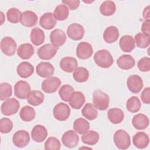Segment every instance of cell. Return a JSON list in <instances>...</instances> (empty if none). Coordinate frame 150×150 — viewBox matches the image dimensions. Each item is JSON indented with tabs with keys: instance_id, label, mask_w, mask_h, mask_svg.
I'll return each instance as SVG.
<instances>
[{
	"instance_id": "6da1fadb",
	"label": "cell",
	"mask_w": 150,
	"mask_h": 150,
	"mask_svg": "<svg viewBox=\"0 0 150 150\" xmlns=\"http://www.w3.org/2000/svg\"><path fill=\"white\" fill-rule=\"evenodd\" d=\"M94 60L98 66L104 69L110 67L114 63L111 53L106 49L97 51L94 55Z\"/></svg>"
},
{
	"instance_id": "7a4b0ae2",
	"label": "cell",
	"mask_w": 150,
	"mask_h": 150,
	"mask_svg": "<svg viewBox=\"0 0 150 150\" xmlns=\"http://www.w3.org/2000/svg\"><path fill=\"white\" fill-rule=\"evenodd\" d=\"M110 98L105 93L97 90L93 94V103L95 108L100 111L107 109L109 106Z\"/></svg>"
},
{
	"instance_id": "3957f363",
	"label": "cell",
	"mask_w": 150,
	"mask_h": 150,
	"mask_svg": "<svg viewBox=\"0 0 150 150\" xmlns=\"http://www.w3.org/2000/svg\"><path fill=\"white\" fill-rule=\"evenodd\" d=\"M113 140L115 146L120 149H127L131 145L130 136L124 129H118L115 131Z\"/></svg>"
},
{
	"instance_id": "277c9868",
	"label": "cell",
	"mask_w": 150,
	"mask_h": 150,
	"mask_svg": "<svg viewBox=\"0 0 150 150\" xmlns=\"http://www.w3.org/2000/svg\"><path fill=\"white\" fill-rule=\"evenodd\" d=\"M20 107L19 101L14 98H8L1 105V111L2 114L10 116L16 114Z\"/></svg>"
},
{
	"instance_id": "5b68a950",
	"label": "cell",
	"mask_w": 150,
	"mask_h": 150,
	"mask_svg": "<svg viewBox=\"0 0 150 150\" xmlns=\"http://www.w3.org/2000/svg\"><path fill=\"white\" fill-rule=\"evenodd\" d=\"M70 108L64 103H59L53 108V113L55 119L60 121H64L68 119L70 115Z\"/></svg>"
},
{
	"instance_id": "8992f818",
	"label": "cell",
	"mask_w": 150,
	"mask_h": 150,
	"mask_svg": "<svg viewBox=\"0 0 150 150\" xmlns=\"http://www.w3.org/2000/svg\"><path fill=\"white\" fill-rule=\"evenodd\" d=\"M61 80L55 76H51L45 79L42 83L41 88L46 93H53L56 92L61 85Z\"/></svg>"
},
{
	"instance_id": "52a82bcc",
	"label": "cell",
	"mask_w": 150,
	"mask_h": 150,
	"mask_svg": "<svg viewBox=\"0 0 150 150\" xmlns=\"http://www.w3.org/2000/svg\"><path fill=\"white\" fill-rule=\"evenodd\" d=\"M17 45L15 40L9 36L3 38L1 41V49L4 54L6 56L15 54Z\"/></svg>"
},
{
	"instance_id": "ba28073f",
	"label": "cell",
	"mask_w": 150,
	"mask_h": 150,
	"mask_svg": "<svg viewBox=\"0 0 150 150\" xmlns=\"http://www.w3.org/2000/svg\"><path fill=\"white\" fill-rule=\"evenodd\" d=\"M58 48L50 43H46L40 47L37 52L39 57L42 60H49L57 53Z\"/></svg>"
},
{
	"instance_id": "9c48e42d",
	"label": "cell",
	"mask_w": 150,
	"mask_h": 150,
	"mask_svg": "<svg viewBox=\"0 0 150 150\" xmlns=\"http://www.w3.org/2000/svg\"><path fill=\"white\" fill-rule=\"evenodd\" d=\"M12 142L13 145L16 147H25L30 142L29 132L23 129L16 131L12 137Z\"/></svg>"
},
{
	"instance_id": "30bf717a",
	"label": "cell",
	"mask_w": 150,
	"mask_h": 150,
	"mask_svg": "<svg viewBox=\"0 0 150 150\" xmlns=\"http://www.w3.org/2000/svg\"><path fill=\"white\" fill-rule=\"evenodd\" d=\"M30 91V86L29 84L25 81L19 80L17 81L14 86V94L19 99H26Z\"/></svg>"
},
{
	"instance_id": "8fae6325",
	"label": "cell",
	"mask_w": 150,
	"mask_h": 150,
	"mask_svg": "<svg viewBox=\"0 0 150 150\" xmlns=\"http://www.w3.org/2000/svg\"><path fill=\"white\" fill-rule=\"evenodd\" d=\"M84 28L82 25L77 23L70 24L67 29V35L69 38L73 40L81 39L84 35Z\"/></svg>"
},
{
	"instance_id": "7c38bea8",
	"label": "cell",
	"mask_w": 150,
	"mask_h": 150,
	"mask_svg": "<svg viewBox=\"0 0 150 150\" xmlns=\"http://www.w3.org/2000/svg\"><path fill=\"white\" fill-rule=\"evenodd\" d=\"M93 53L92 46L87 42H80L76 48V55L80 59L85 60L90 58Z\"/></svg>"
},
{
	"instance_id": "4fadbf2b",
	"label": "cell",
	"mask_w": 150,
	"mask_h": 150,
	"mask_svg": "<svg viewBox=\"0 0 150 150\" xmlns=\"http://www.w3.org/2000/svg\"><path fill=\"white\" fill-rule=\"evenodd\" d=\"M128 90L132 93H138L143 88L142 78L137 74H132L128 77L127 81Z\"/></svg>"
},
{
	"instance_id": "5bb4252c",
	"label": "cell",
	"mask_w": 150,
	"mask_h": 150,
	"mask_svg": "<svg viewBox=\"0 0 150 150\" xmlns=\"http://www.w3.org/2000/svg\"><path fill=\"white\" fill-rule=\"evenodd\" d=\"M79 137L75 131L68 130L62 135V142L63 145L69 148H73L76 146L79 143Z\"/></svg>"
},
{
	"instance_id": "9a60e30c",
	"label": "cell",
	"mask_w": 150,
	"mask_h": 150,
	"mask_svg": "<svg viewBox=\"0 0 150 150\" xmlns=\"http://www.w3.org/2000/svg\"><path fill=\"white\" fill-rule=\"evenodd\" d=\"M36 71L39 76L43 78H47L52 76L54 74V68L50 63L42 62L36 66Z\"/></svg>"
},
{
	"instance_id": "2e32d148",
	"label": "cell",
	"mask_w": 150,
	"mask_h": 150,
	"mask_svg": "<svg viewBox=\"0 0 150 150\" xmlns=\"http://www.w3.org/2000/svg\"><path fill=\"white\" fill-rule=\"evenodd\" d=\"M66 39L65 32L60 29H54L50 34V40L52 45L57 48L64 45Z\"/></svg>"
},
{
	"instance_id": "e0dca14e",
	"label": "cell",
	"mask_w": 150,
	"mask_h": 150,
	"mask_svg": "<svg viewBox=\"0 0 150 150\" xmlns=\"http://www.w3.org/2000/svg\"><path fill=\"white\" fill-rule=\"evenodd\" d=\"M47 131L42 125L38 124L33 127L31 131V137L33 141L36 142H42L47 136Z\"/></svg>"
},
{
	"instance_id": "ac0fdd59",
	"label": "cell",
	"mask_w": 150,
	"mask_h": 150,
	"mask_svg": "<svg viewBox=\"0 0 150 150\" xmlns=\"http://www.w3.org/2000/svg\"><path fill=\"white\" fill-rule=\"evenodd\" d=\"M57 21L54 18L53 13L52 12H46L43 13L39 19V25L46 30L53 29L56 25Z\"/></svg>"
},
{
	"instance_id": "d6986e66",
	"label": "cell",
	"mask_w": 150,
	"mask_h": 150,
	"mask_svg": "<svg viewBox=\"0 0 150 150\" xmlns=\"http://www.w3.org/2000/svg\"><path fill=\"white\" fill-rule=\"evenodd\" d=\"M59 66L64 71L71 73L77 67L78 63L77 60L74 57H64L60 60Z\"/></svg>"
},
{
	"instance_id": "ffe728a7",
	"label": "cell",
	"mask_w": 150,
	"mask_h": 150,
	"mask_svg": "<svg viewBox=\"0 0 150 150\" xmlns=\"http://www.w3.org/2000/svg\"><path fill=\"white\" fill-rule=\"evenodd\" d=\"M119 45L121 50L124 52H131L135 46V43L133 37L129 35L122 36L119 41Z\"/></svg>"
},
{
	"instance_id": "44dd1931",
	"label": "cell",
	"mask_w": 150,
	"mask_h": 150,
	"mask_svg": "<svg viewBox=\"0 0 150 150\" xmlns=\"http://www.w3.org/2000/svg\"><path fill=\"white\" fill-rule=\"evenodd\" d=\"M149 122L148 117L141 113L136 114L132 119V125L138 130H142L146 128L149 125Z\"/></svg>"
},
{
	"instance_id": "7402d4cb",
	"label": "cell",
	"mask_w": 150,
	"mask_h": 150,
	"mask_svg": "<svg viewBox=\"0 0 150 150\" xmlns=\"http://www.w3.org/2000/svg\"><path fill=\"white\" fill-rule=\"evenodd\" d=\"M38 21L37 15L32 11H26L22 12L21 23L26 27H32Z\"/></svg>"
},
{
	"instance_id": "603a6c76",
	"label": "cell",
	"mask_w": 150,
	"mask_h": 150,
	"mask_svg": "<svg viewBox=\"0 0 150 150\" xmlns=\"http://www.w3.org/2000/svg\"><path fill=\"white\" fill-rule=\"evenodd\" d=\"M17 74L22 78L26 79L34 72V67L28 62H23L19 64L16 67Z\"/></svg>"
},
{
	"instance_id": "cb8c5ba5",
	"label": "cell",
	"mask_w": 150,
	"mask_h": 150,
	"mask_svg": "<svg viewBox=\"0 0 150 150\" xmlns=\"http://www.w3.org/2000/svg\"><path fill=\"white\" fill-rule=\"evenodd\" d=\"M132 142L139 149L145 148L149 142V137L144 132H138L133 136Z\"/></svg>"
},
{
	"instance_id": "d4e9b609",
	"label": "cell",
	"mask_w": 150,
	"mask_h": 150,
	"mask_svg": "<svg viewBox=\"0 0 150 150\" xmlns=\"http://www.w3.org/2000/svg\"><path fill=\"white\" fill-rule=\"evenodd\" d=\"M119 35L118 28L115 26H110L103 33V39L107 43H112L118 40Z\"/></svg>"
},
{
	"instance_id": "484cf974",
	"label": "cell",
	"mask_w": 150,
	"mask_h": 150,
	"mask_svg": "<svg viewBox=\"0 0 150 150\" xmlns=\"http://www.w3.org/2000/svg\"><path fill=\"white\" fill-rule=\"evenodd\" d=\"M117 66L122 70H129L134 67L135 61L129 54H123L118 57L117 60Z\"/></svg>"
},
{
	"instance_id": "4316f807",
	"label": "cell",
	"mask_w": 150,
	"mask_h": 150,
	"mask_svg": "<svg viewBox=\"0 0 150 150\" xmlns=\"http://www.w3.org/2000/svg\"><path fill=\"white\" fill-rule=\"evenodd\" d=\"M34 54V48L33 46L29 43H23L19 46L17 50L18 56L23 60L30 59Z\"/></svg>"
},
{
	"instance_id": "83f0119b",
	"label": "cell",
	"mask_w": 150,
	"mask_h": 150,
	"mask_svg": "<svg viewBox=\"0 0 150 150\" xmlns=\"http://www.w3.org/2000/svg\"><path fill=\"white\" fill-rule=\"evenodd\" d=\"M86 101L84 94L79 91H74L69 101L70 107L74 109H80L82 107Z\"/></svg>"
},
{
	"instance_id": "f1b7e54d",
	"label": "cell",
	"mask_w": 150,
	"mask_h": 150,
	"mask_svg": "<svg viewBox=\"0 0 150 150\" xmlns=\"http://www.w3.org/2000/svg\"><path fill=\"white\" fill-rule=\"evenodd\" d=\"M107 117L111 123L118 124L123 121L124 118V114L120 108H112L108 110L107 112Z\"/></svg>"
},
{
	"instance_id": "f546056e",
	"label": "cell",
	"mask_w": 150,
	"mask_h": 150,
	"mask_svg": "<svg viewBox=\"0 0 150 150\" xmlns=\"http://www.w3.org/2000/svg\"><path fill=\"white\" fill-rule=\"evenodd\" d=\"M28 103L33 106H38L42 104L45 99V96L40 90L31 91L27 97Z\"/></svg>"
},
{
	"instance_id": "4dcf8cb0",
	"label": "cell",
	"mask_w": 150,
	"mask_h": 150,
	"mask_svg": "<svg viewBox=\"0 0 150 150\" xmlns=\"http://www.w3.org/2000/svg\"><path fill=\"white\" fill-rule=\"evenodd\" d=\"M99 134L93 130H88L81 136L82 142L86 145H94L99 140Z\"/></svg>"
},
{
	"instance_id": "1f68e13d",
	"label": "cell",
	"mask_w": 150,
	"mask_h": 150,
	"mask_svg": "<svg viewBox=\"0 0 150 150\" xmlns=\"http://www.w3.org/2000/svg\"><path fill=\"white\" fill-rule=\"evenodd\" d=\"M31 42L35 46H39L42 45L45 41V33L39 28H33L30 35Z\"/></svg>"
},
{
	"instance_id": "d6a6232c",
	"label": "cell",
	"mask_w": 150,
	"mask_h": 150,
	"mask_svg": "<svg viewBox=\"0 0 150 150\" xmlns=\"http://www.w3.org/2000/svg\"><path fill=\"white\" fill-rule=\"evenodd\" d=\"M69 14V9L67 6L64 4L59 5L56 7L53 12L54 18L56 21H62L66 20Z\"/></svg>"
},
{
	"instance_id": "836d02e7",
	"label": "cell",
	"mask_w": 150,
	"mask_h": 150,
	"mask_svg": "<svg viewBox=\"0 0 150 150\" xmlns=\"http://www.w3.org/2000/svg\"><path fill=\"white\" fill-rule=\"evenodd\" d=\"M74 80L78 83H84L87 81L89 77L88 70L83 67H77L73 73Z\"/></svg>"
},
{
	"instance_id": "e575fe53",
	"label": "cell",
	"mask_w": 150,
	"mask_h": 150,
	"mask_svg": "<svg viewBox=\"0 0 150 150\" xmlns=\"http://www.w3.org/2000/svg\"><path fill=\"white\" fill-rule=\"evenodd\" d=\"M82 115L88 120H94L98 116V111L91 103H87L81 110Z\"/></svg>"
},
{
	"instance_id": "d590c367",
	"label": "cell",
	"mask_w": 150,
	"mask_h": 150,
	"mask_svg": "<svg viewBox=\"0 0 150 150\" xmlns=\"http://www.w3.org/2000/svg\"><path fill=\"white\" fill-rule=\"evenodd\" d=\"M116 11L115 3L112 1H105L101 3L100 7L101 13L106 16L112 15Z\"/></svg>"
},
{
	"instance_id": "8d00e7d4",
	"label": "cell",
	"mask_w": 150,
	"mask_h": 150,
	"mask_svg": "<svg viewBox=\"0 0 150 150\" xmlns=\"http://www.w3.org/2000/svg\"><path fill=\"white\" fill-rule=\"evenodd\" d=\"M90 128V123L84 118H79L73 122V129L78 134H83Z\"/></svg>"
},
{
	"instance_id": "74e56055",
	"label": "cell",
	"mask_w": 150,
	"mask_h": 150,
	"mask_svg": "<svg viewBox=\"0 0 150 150\" xmlns=\"http://www.w3.org/2000/svg\"><path fill=\"white\" fill-rule=\"evenodd\" d=\"M36 115V112L33 108L30 106L26 105L22 107L19 112V116L22 120L26 122L32 121Z\"/></svg>"
},
{
	"instance_id": "f35d334b",
	"label": "cell",
	"mask_w": 150,
	"mask_h": 150,
	"mask_svg": "<svg viewBox=\"0 0 150 150\" xmlns=\"http://www.w3.org/2000/svg\"><path fill=\"white\" fill-rule=\"evenodd\" d=\"M74 92V90L71 86L64 84L60 88L59 90V94L63 101L69 102Z\"/></svg>"
},
{
	"instance_id": "ab89813d",
	"label": "cell",
	"mask_w": 150,
	"mask_h": 150,
	"mask_svg": "<svg viewBox=\"0 0 150 150\" xmlns=\"http://www.w3.org/2000/svg\"><path fill=\"white\" fill-rule=\"evenodd\" d=\"M141 101L137 96H132L128 99L126 103L127 110L132 113L138 112L141 108Z\"/></svg>"
},
{
	"instance_id": "60d3db41",
	"label": "cell",
	"mask_w": 150,
	"mask_h": 150,
	"mask_svg": "<svg viewBox=\"0 0 150 150\" xmlns=\"http://www.w3.org/2000/svg\"><path fill=\"white\" fill-rule=\"evenodd\" d=\"M22 13L16 8H11L6 12L8 21L12 23H17L21 22Z\"/></svg>"
},
{
	"instance_id": "b9f144b4",
	"label": "cell",
	"mask_w": 150,
	"mask_h": 150,
	"mask_svg": "<svg viewBox=\"0 0 150 150\" xmlns=\"http://www.w3.org/2000/svg\"><path fill=\"white\" fill-rule=\"evenodd\" d=\"M134 40L137 47L140 48H146L149 45L150 38L149 36L139 32L135 35Z\"/></svg>"
},
{
	"instance_id": "7bdbcfd3",
	"label": "cell",
	"mask_w": 150,
	"mask_h": 150,
	"mask_svg": "<svg viewBox=\"0 0 150 150\" xmlns=\"http://www.w3.org/2000/svg\"><path fill=\"white\" fill-rule=\"evenodd\" d=\"M12 94V88L8 83H2L0 84V100L1 101L9 98Z\"/></svg>"
},
{
	"instance_id": "ee69618b",
	"label": "cell",
	"mask_w": 150,
	"mask_h": 150,
	"mask_svg": "<svg viewBox=\"0 0 150 150\" xmlns=\"http://www.w3.org/2000/svg\"><path fill=\"white\" fill-rule=\"evenodd\" d=\"M44 146L46 150H59L61 147V144L57 138L50 137L45 141Z\"/></svg>"
},
{
	"instance_id": "f6af8a7d",
	"label": "cell",
	"mask_w": 150,
	"mask_h": 150,
	"mask_svg": "<svg viewBox=\"0 0 150 150\" xmlns=\"http://www.w3.org/2000/svg\"><path fill=\"white\" fill-rule=\"evenodd\" d=\"M13 128L12 121L8 118H2L0 120V131L2 134H7L11 131Z\"/></svg>"
},
{
	"instance_id": "bcb514c9",
	"label": "cell",
	"mask_w": 150,
	"mask_h": 150,
	"mask_svg": "<svg viewBox=\"0 0 150 150\" xmlns=\"http://www.w3.org/2000/svg\"><path fill=\"white\" fill-rule=\"evenodd\" d=\"M137 66L141 71H149L150 70V59L148 57H144L140 59L138 62Z\"/></svg>"
},
{
	"instance_id": "7dc6e473",
	"label": "cell",
	"mask_w": 150,
	"mask_h": 150,
	"mask_svg": "<svg viewBox=\"0 0 150 150\" xmlns=\"http://www.w3.org/2000/svg\"><path fill=\"white\" fill-rule=\"evenodd\" d=\"M141 99L144 104H150V87L145 88L141 94Z\"/></svg>"
},
{
	"instance_id": "c3c4849f",
	"label": "cell",
	"mask_w": 150,
	"mask_h": 150,
	"mask_svg": "<svg viewBox=\"0 0 150 150\" xmlns=\"http://www.w3.org/2000/svg\"><path fill=\"white\" fill-rule=\"evenodd\" d=\"M62 2L64 5H67L69 7V8L71 11L76 10L79 8L80 5V1L79 0H74V1L66 0V1H62Z\"/></svg>"
},
{
	"instance_id": "681fc988",
	"label": "cell",
	"mask_w": 150,
	"mask_h": 150,
	"mask_svg": "<svg viewBox=\"0 0 150 150\" xmlns=\"http://www.w3.org/2000/svg\"><path fill=\"white\" fill-rule=\"evenodd\" d=\"M141 31L142 33L149 36L150 35V30H149V22L148 21H144L141 26Z\"/></svg>"
},
{
	"instance_id": "f907efd6",
	"label": "cell",
	"mask_w": 150,
	"mask_h": 150,
	"mask_svg": "<svg viewBox=\"0 0 150 150\" xmlns=\"http://www.w3.org/2000/svg\"><path fill=\"white\" fill-rule=\"evenodd\" d=\"M149 8L150 6L148 5L146 6L144 11H143V18L145 19V21H150V15H149Z\"/></svg>"
},
{
	"instance_id": "816d5d0a",
	"label": "cell",
	"mask_w": 150,
	"mask_h": 150,
	"mask_svg": "<svg viewBox=\"0 0 150 150\" xmlns=\"http://www.w3.org/2000/svg\"><path fill=\"white\" fill-rule=\"evenodd\" d=\"M1 25H2L4 23V21H5V16L3 13V12L1 11Z\"/></svg>"
}]
</instances>
